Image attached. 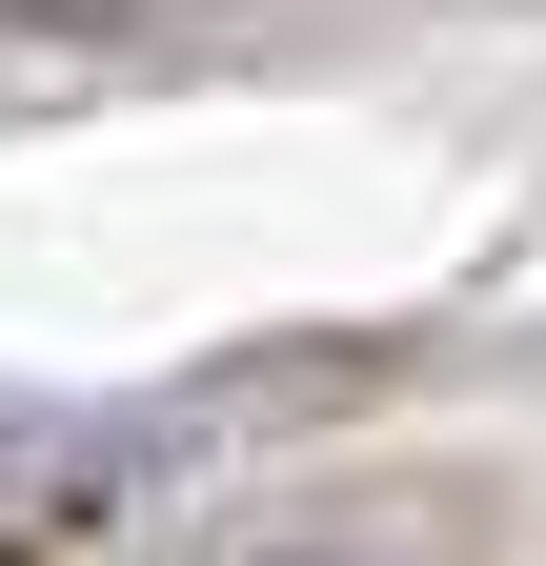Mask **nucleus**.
Wrapping results in <instances>:
<instances>
[{
	"instance_id": "1",
	"label": "nucleus",
	"mask_w": 546,
	"mask_h": 566,
	"mask_svg": "<svg viewBox=\"0 0 546 566\" xmlns=\"http://www.w3.org/2000/svg\"><path fill=\"white\" fill-rule=\"evenodd\" d=\"M0 21H102V0H0Z\"/></svg>"
}]
</instances>
